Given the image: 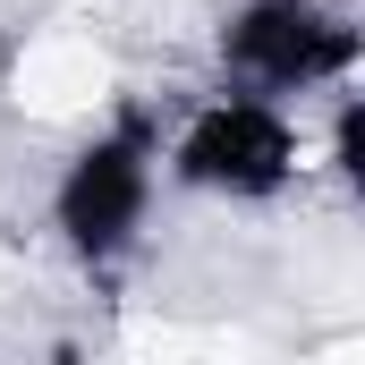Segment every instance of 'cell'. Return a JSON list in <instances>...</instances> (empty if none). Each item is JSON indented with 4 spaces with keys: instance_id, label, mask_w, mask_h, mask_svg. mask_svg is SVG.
<instances>
[{
    "instance_id": "6da1fadb",
    "label": "cell",
    "mask_w": 365,
    "mask_h": 365,
    "mask_svg": "<svg viewBox=\"0 0 365 365\" xmlns=\"http://www.w3.org/2000/svg\"><path fill=\"white\" fill-rule=\"evenodd\" d=\"M153 204H162V110L119 86L93 119L68 128L43 221H51V238L77 272H119L145 247Z\"/></svg>"
},
{
    "instance_id": "7a4b0ae2",
    "label": "cell",
    "mask_w": 365,
    "mask_h": 365,
    "mask_svg": "<svg viewBox=\"0 0 365 365\" xmlns=\"http://www.w3.org/2000/svg\"><path fill=\"white\" fill-rule=\"evenodd\" d=\"M314 170V110L255 86H212L162 110V187L204 204H280Z\"/></svg>"
},
{
    "instance_id": "3957f363",
    "label": "cell",
    "mask_w": 365,
    "mask_h": 365,
    "mask_svg": "<svg viewBox=\"0 0 365 365\" xmlns=\"http://www.w3.org/2000/svg\"><path fill=\"white\" fill-rule=\"evenodd\" d=\"M365 34L340 0H230L212 26V77L221 86H255L280 102H323V93L357 86Z\"/></svg>"
},
{
    "instance_id": "277c9868",
    "label": "cell",
    "mask_w": 365,
    "mask_h": 365,
    "mask_svg": "<svg viewBox=\"0 0 365 365\" xmlns=\"http://www.w3.org/2000/svg\"><path fill=\"white\" fill-rule=\"evenodd\" d=\"M0 86H9V102H17L26 119L77 128V119H93V110L119 93V68H110V51L93 43V26H60V17H43V26H26V34L9 43Z\"/></svg>"
}]
</instances>
